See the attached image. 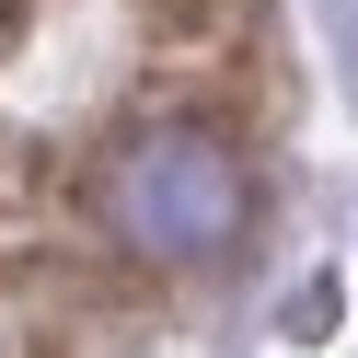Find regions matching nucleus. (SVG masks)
<instances>
[{
  "label": "nucleus",
  "mask_w": 358,
  "mask_h": 358,
  "mask_svg": "<svg viewBox=\"0 0 358 358\" xmlns=\"http://www.w3.org/2000/svg\"><path fill=\"white\" fill-rule=\"evenodd\" d=\"M93 208H104V231H116L127 255H150V266H220L255 231V173H243V150L220 139V127L150 116V127H127V139L104 150Z\"/></svg>",
  "instance_id": "obj_1"
},
{
  "label": "nucleus",
  "mask_w": 358,
  "mask_h": 358,
  "mask_svg": "<svg viewBox=\"0 0 358 358\" xmlns=\"http://www.w3.org/2000/svg\"><path fill=\"white\" fill-rule=\"evenodd\" d=\"M243 35H255V0H150V47L173 58H220Z\"/></svg>",
  "instance_id": "obj_2"
},
{
  "label": "nucleus",
  "mask_w": 358,
  "mask_h": 358,
  "mask_svg": "<svg viewBox=\"0 0 358 358\" xmlns=\"http://www.w3.org/2000/svg\"><path fill=\"white\" fill-rule=\"evenodd\" d=\"M24 12H35V0H0V47H12V35H24Z\"/></svg>",
  "instance_id": "obj_3"
}]
</instances>
